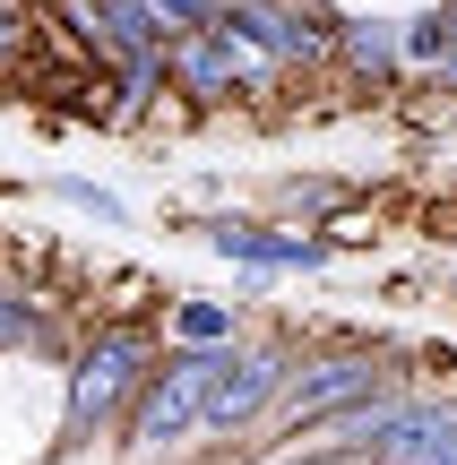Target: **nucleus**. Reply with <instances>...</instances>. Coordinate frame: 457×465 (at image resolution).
I'll return each instance as SVG.
<instances>
[{
    "mask_svg": "<svg viewBox=\"0 0 457 465\" xmlns=\"http://www.w3.org/2000/svg\"><path fill=\"white\" fill-rule=\"evenodd\" d=\"M380 397H406V388H397V362L372 353V345H337V353L293 362L276 414H293V422H345V414H363V405H380Z\"/></svg>",
    "mask_w": 457,
    "mask_h": 465,
    "instance_id": "nucleus-1",
    "label": "nucleus"
},
{
    "mask_svg": "<svg viewBox=\"0 0 457 465\" xmlns=\"http://www.w3.org/2000/svg\"><path fill=\"white\" fill-rule=\"evenodd\" d=\"M216 35L224 44H242L259 69H328L337 61V17H311V9H293V0H224V17H216Z\"/></svg>",
    "mask_w": 457,
    "mask_h": 465,
    "instance_id": "nucleus-2",
    "label": "nucleus"
},
{
    "mask_svg": "<svg viewBox=\"0 0 457 465\" xmlns=\"http://www.w3.org/2000/svg\"><path fill=\"white\" fill-rule=\"evenodd\" d=\"M164 86L190 104V113H224V104L268 95L276 69H259L242 44H224V35L207 26V35H173V44H164Z\"/></svg>",
    "mask_w": 457,
    "mask_h": 465,
    "instance_id": "nucleus-3",
    "label": "nucleus"
},
{
    "mask_svg": "<svg viewBox=\"0 0 457 465\" xmlns=\"http://www.w3.org/2000/svg\"><path fill=\"white\" fill-rule=\"evenodd\" d=\"M147 380H155V362H147V336H138V328L95 336V353H86V362H78V380H69L61 440H86L95 422H113L121 405H138V397H147Z\"/></svg>",
    "mask_w": 457,
    "mask_h": 465,
    "instance_id": "nucleus-4",
    "label": "nucleus"
},
{
    "mask_svg": "<svg viewBox=\"0 0 457 465\" xmlns=\"http://www.w3.org/2000/svg\"><path fill=\"white\" fill-rule=\"evenodd\" d=\"M224 362H233V345H216V353H173V362L147 380V397L130 405V440L164 449V440H190V431H207V397H216Z\"/></svg>",
    "mask_w": 457,
    "mask_h": 465,
    "instance_id": "nucleus-5",
    "label": "nucleus"
},
{
    "mask_svg": "<svg viewBox=\"0 0 457 465\" xmlns=\"http://www.w3.org/2000/svg\"><path fill=\"white\" fill-rule=\"evenodd\" d=\"M199 242L224 250V259L242 267V293H268L285 267H328V242L285 232V224H251V216H216V224H199Z\"/></svg>",
    "mask_w": 457,
    "mask_h": 465,
    "instance_id": "nucleus-6",
    "label": "nucleus"
},
{
    "mask_svg": "<svg viewBox=\"0 0 457 465\" xmlns=\"http://www.w3.org/2000/svg\"><path fill=\"white\" fill-rule=\"evenodd\" d=\"M293 362H303L293 345H233L216 397H207V431H251L259 414H276V405H285Z\"/></svg>",
    "mask_w": 457,
    "mask_h": 465,
    "instance_id": "nucleus-7",
    "label": "nucleus"
},
{
    "mask_svg": "<svg viewBox=\"0 0 457 465\" xmlns=\"http://www.w3.org/2000/svg\"><path fill=\"white\" fill-rule=\"evenodd\" d=\"M164 328L182 336V353H216V345H233V302H173Z\"/></svg>",
    "mask_w": 457,
    "mask_h": 465,
    "instance_id": "nucleus-8",
    "label": "nucleus"
},
{
    "mask_svg": "<svg viewBox=\"0 0 457 465\" xmlns=\"http://www.w3.org/2000/svg\"><path fill=\"white\" fill-rule=\"evenodd\" d=\"M0 345H9V353H44V345H52V311L0 284Z\"/></svg>",
    "mask_w": 457,
    "mask_h": 465,
    "instance_id": "nucleus-9",
    "label": "nucleus"
},
{
    "mask_svg": "<svg viewBox=\"0 0 457 465\" xmlns=\"http://www.w3.org/2000/svg\"><path fill=\"white\" fill-rule=\"evenodd\" d=\"M52 199H69V207H78V216H104V224H130V207H121V190L86 182V173H61V182H52Z\"/></svg>",
    "mask_w": 457,
    "mask_h": 465,
    "instance_id": "nucleus-10",
    "label": "nucleus"
},
{
    "mask_svg": "<svg viewBox=\"0 0 457 465\" xmlns=\"http://www.w3.org/2000/svg\"><path fill=\"white\" fill-rule=\"evenodd\" d=\"M441 17H449V52H441V86H457V0H441Z\"/></svg>",
    "mask_w": 457,
    "mask_h": 465,
    "instance_id": "nucleus-11",
    "label": "nucleus"
},
{
    "mask_svg": "<svg viewBox=\"0 0 457 465\" xmlns=\"http://www.w3.org/2000/svg\"><path fill=\"white\" fill-rule=\"evenodd\" d=\"M449 284H457V259H449Z\"/></svg>",
    "mask_w": 457,
    "mask_h": 465,
    "instance_id": "nucleus-12",
    "label": "nucleus"
}]
</instances>
